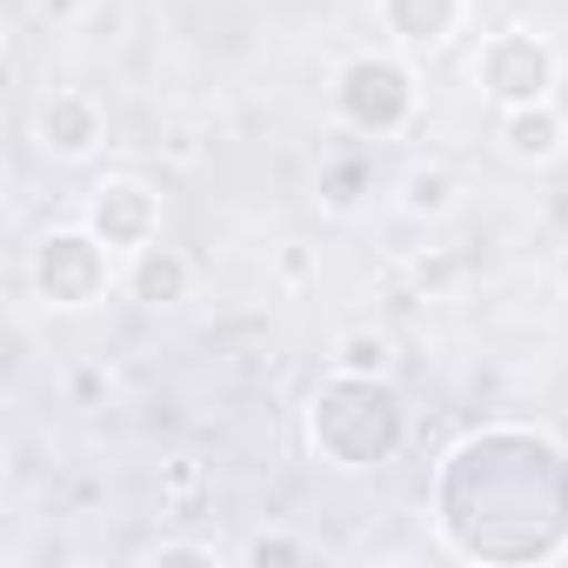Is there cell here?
Wrapping results in <instances>:
<instances>
[{
  "label": "cell",
  "instance_id": "12",
  "mask_svg": "<svg viewBox=\"0 0 568 568\" xmlns=\"http://www.w3.org/2000/svg\"><path fill=\"white\" fill-rule=\"evenodd\" d=\"M448 194H455L448 174H408V207H415V214H442Z\"/></svg>",
  "mask_w": 568,
  "mask_h": 568
},
{
  "label": "cell",
  "instance_id": "3",
  "mask_svg": "<svg viewBox=\"0 0 568 568\" xmlns=\"http://www.w3.org/2000/svg\"><path fill=\"white\" fill-rule=\"evenodd\" d=\"M34 288L41 302L54 308H88L108 295V241L94 227H61V234H41L34 247Z\"/></svg>",
  "mask_w": 568,
  "mask_h": 568
},
{
  "label": "cell",
  "instance_id": "11",
  "mask_svg": "<svg viewBox=\"0 0 568 568\" xmlns=\"http://www.w3.org/2000/svg\"><path fill=\"white\" fill-rule=\"evenodd\" d=\"M335 355H342V375H382L388 368V335H368V328L362 335H342Z\"/></svg>",
  "mask_w": 568,
  "mask_h": 568
},
{
  "label": "cell",
  "instance_id": "15",
  "mask_svg": "<svg viewBox=\"0 0 568 568\" xmlns=\"http://www.w3.org/2000/svg\"><path fill=\"white\" fill-rule=\"evenodd\" d=\"M561 274H568V261H561Z\"/></svg>",
  "mask_w": 568,
  "mask_h": 568
},
{
  "label": "cell",
  "instance_id": "2",
  "mask_svg": "<svg viewBox=\"0 0 568 568\" xmlns=\"http://www.w3.org/2000/svg\"><path fill=\"white\" fill-rule=\"evenodd\" d=\"M315 442L335 468L388 462L402 442V402L382 388V375H342L315 395Z\"/></svg>",
  "mask_w": 568,
  "mask_h": 568
},
{
  "label": "cell",
  "instance_id": "7",
  "mask_svg": "<svg viewBox=\"0 0 568 568\" xmlns=\"http://www.w3.org/2000/svg\"><path fill=\"white\" fill-rule=\"evenodd\" d=\"M382 21H388V34L402 41V48H442L448 34H455V21H462V0H382Z\"/></svg>",
  "mask_w": 568,
  "mask_h": 568
},
{
  "label": "cell",
  "instance_id": "8",
  "mask_svg": "<svg viewBox=\"0 0 568 568\" xmlns=\"http://www.w3.org/2000/svg\"><path fill=\"white\" fill-rule=\"evenodd\" d=\"M41 141L54 148V154H88L94 141H101V108L88 101V94H54L48 108H41Z\"/></svg>",
  "mask_w": 568,
  "mask_h": 568
},
{
  "label": "cell",
  "instance_id": "4",
  "mask_svg": "<svg viewBox=\"0 0 568 568\" xmlns=\"http://www.w3.org/2000/svg\"><path fill=\"white\" fill-rule=\"evenodd\" d=\"M475 81L501 101V108H528V101H548V88H555V54H548V41H535V34H495L488 48H481V61H475Z\"/></svg>",
  "mask_w": 568,
  "mask_h": 568
},
{
  "label": "cell",
  "instance_id": "9",
  "mask_svg": "<svg viewBox=\"0 0 568 568\" xmlns=\"http://www.w3.org/2000/svg\"><path fill=\"white\" fill-rule=\"evenodd\" d=\"M501 141H508V154H515V161H555V154H561V141H568V121H561L548 101H528V108H508Z\"/></svg>",
  "mask_w": 568,
  "mask_h": 568
},
{
  "label": "cell",
  "instance_id": "14",
  "mask_svg": "<svg viewBox=\"0 0 568 568\" xmlns=\"http://www.w3.org/2000/svg\"><path fill=\"white\" fill-rule=\"evenodd\" d=\"M154 561H214V555H207V548H161Z\"/></svg>",
  "mask_w": 568,
  "mask_h": 568
},
{
  "label": "cell",
  "instance_id": "1",
  "mask_svg": "<svg viewBox=\"0 0 568 568\" xmlns=\"http://www.w3.org/2000/svg\"><path fill=\"white\" fill-rule=\"evenodd\" d=\"M515 521L535 555H555V535L568 521V462L555 442L528 428H488L448 455L442 528L462 555L515 561Z\"/></svg>",
  "mask_w": 568,
  "mask_h": 568
},
{
  "label": "cell",
  "instance_id": "6",
  "mask_svg": "<svg viewBox=\"0 0 568 568\" xmlns=\"http://www.w3.org/2000/svg\"><path fill=\"white\" fill-rule=\"evenodd\" d=\"M88 227L108 241V247H148L154 227H161V207L141 181H101L94 187V207H88Z\"/></svg>",
  "mask_w": 568,
  "mask_h": 568
},
{
  "label": "cell",
  "instance_id": "13",
  "mask_svg": "<svg viewBox=\"0 0 568 568\" xmlns=\"http://www.w3.org/2000/svg\"><path fill=\"white\" fill-rule=\"evenodd\" d=\"M247 555H254V561H295V555H302V548H295V541H281V535H274V541H267V535H261V541H254V548H247Z\"/></svg>",
  "mask_w": 568,
  "mask_h": 568
},
{
  "label": "cell",
  "instance_id": "10",
  "mask_svg": "<svg viewBox=\"0 0 568 568\" xmlns=\"http://www.w3.org/2000/svg\"><path fill=\"white\" fill-rule=\"evenodd\" d=\"M128 288H134V302H148V308H174V302H187V261L174 254V247H134V274H128Z\"/></svg>",
  "mask_w": 568,
  "mask_h": 568
},
{
  "label": "cell",
  "instance_id": "5",
  "mask_svg": "<svg viewBox=\"0 0 568 568\" xmlns=\"http://www.w3.org/2000/svg\"><path fill=\"white\" fill-rule=\"evenodd\" d=\"M342 114L355 128H368V134L402 128L415 114V74L402 61H382V54L348 61V74H342Z\"/></svg>",
  "mask_w": 568,
  "mask_h": 568
}]
</instances>
